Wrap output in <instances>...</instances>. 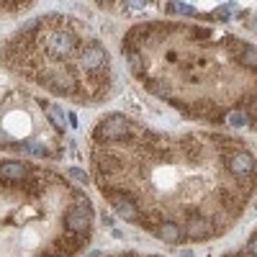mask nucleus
Segmentation results:
<instances>
[{"instance_id": "1", "label": "nucleus", "mask_w": 257, "mask_h": 257, "mask_svg": "<svg viewBox=\"0 0 257 257\" xmlns=\"http://www.w3.org/2000/svg\"><path fill=\"white\" fill-rule=\"evenodd\" d=\"M36 47H41L44 59L67 62V59H75L77 57L80 41H77V36L70 29H47V31H39Z\"/></svg>"}, {"instance_id": "2", "label": "nucleus", "mask_w": 257, "mask_h": 257, "mask_svg": "<svg viewBox=\"0 0 257 257\" xmlns=\"http://www.w3.org/2000/svg\"><path fill=\"white\" fill-rule=\"evenodd\" d=\"M139 132V126H134L126 116L113 113L105 116L93 132V139L98 144H116V142H134V134Z\"/></svg>"}, {"instance_id": "3", "label": "nucleus", "mask_w": 257, "mask_h": 257, "mask_svg": "<svg viewBox=\"0 0 257 257\" xmlns=\"http://www.w3.org/2000/svg\"><path fill=\"white\" fill-rule=\"evenodd\" d=\"M36 80L44 85L47 90H52V93H57V95H75V90H77V80H75V72L70 70V67H39L36 72Z\"/></svg>"}, {"instance_id": "4", "label": "nucleus", "mask_w": 257, "mask_h": 257, "mask_svg": "<svg viewBox=\"0 0 257 257\" xmlns=\"http://www.w3.org/2000/svg\"><path fill=\"white\" fill-rule=\"evenodd\" d=\"M64 226H67V231H72V234H77V237L88 239L90 226H93V211H90L88 201L72 203L67 208V213H64Z\"/></svg>"}, {"instance_id": "5", "label": "nucleus", "mask_w": 257, "mask_h": 257, "mask_svg": "<svg viewBox=\"0 0 257 257\" xmlns=\"http://www.w3.org/2000/svg\"><path fill=\"white\" fill-rule=\"evenodd\" d=\"M77 62L85 72H108V54L105 49L98 44V41H88V44H82L80 52H77Z\"/></svg>"}, {"instance_id": "6", "label": "nucleus", "mask_w": 257, "mask_h": 257, "mask_svg": "<svg viewBox=\"0 0 257 257\" xmlns=\"http://www.w3.org/2000/svg\"><path fill=\"white\" fill-rule=\"evenodd\" d=\"M105 196H108L113 211L118 213L121 219H126V221H139L142 208H139V203H137L134 196H128V193H123V190H105Z\"/></svg>"}, {"instance_id": "7", "label": "nucleus", "mask_w": 257, "mask_h": 257, "mask_svg": "<svg viewBox=\"0 0 257 257\" xmlns=\"http://www.w3.org/2000/svg\"><path fill=\"white\" fill-rule=\"evenodd\" d=\"M224 162H226V170L237 180H242V178L249 180L252 173H254V157L249 152H244V149H234V152H229L224 157Z\"/></svg>"}, {"instance_id": "8", "label": "nucleus", "mask_w": 257, "mask_h": 257, "mask_svg": "<svg viewBox=\"0 0 257 257\" xmlns=\"http://www.w3.org/2000/svg\"><path fill=\"white\" fill-rule=\"evenodd\" d=\"M183 229H185V237L196 239V242L208 239V237H213V234L219 231V229H216V221H211V219L201 216V213H196V216H190V219H188V224H185Z\"/></svg>"}, {"instance_id": "9", "label": "nucleus", "mask_w": 257, "mask_h": 257, "mask_svg": "<svg viewBox=\"0 0 257 257\" xmlns=\"http://www.w3.org/2000/svg\"><path fill=\"white\" fill-rule=\"evenodd\" d=\"M152 231L157 234L162 242H167V244H180V242L185 239V229H183V224L170 221V219H160V221L155 224Z\"/></svg>"}, {"instance_id": "10", "label": "nucleus", "mask_w": 257, "mask_h": 257, "mask_svg": "<svg viewBox=\"0 0 257 257\" xmlns=\"http://www.w3.org/2000/svg\"><path fill=\"white\" fill-rule=\"evenodd\" d=\"M26 178H31L29 165L18 162V160H13V162H0V183H3V185H16V183L26 180Z\"/></svg>"}, {"instance_id": "11", "label": "nucleus", "mask_w": 257, "mask_h": 257, "mask_svg": "<svg viewBox=\"0 0 257 257\" xmlns=\"http://www.w3.org/2000/svg\"><path fill=\"white\" fill-rule=\"evenodd\" d=\"M149 34H152V24H137L126 31L123 41H126V49H139L142 44L149 41Z\"/></svg>"}, {"instance_id": "12", "label": "nucleus", "mask_w": 257, "mask_h": 257, "mask_svg": "<svg viewBox=\"0 0 257 257\" xmlns=\"http://www.w3.org/2000/svg\"><path fill=\"white\" fill-rule=\"evenodd\" d=\"M185 116H196V118H206V121H216L219 116H224V111L219 108L216 103H211V100H198V103H193V105H190Z\"/></svg>"}, {"instance_id": "13", "label": "nucleus", "mask_w": 257, "mask_h": 257, "mask_svg": "<svg viewBox=\"0 0 257 257\" xmlns=\"http://www.w3.org/2000/svg\"><path fill=\"white\" fill-rule=\"evenodd\" d=\"M82 242H85V237H77V234H72V231H64L62 237H57L54 247H57L59 257H62V254H64V257H72L75 252H80Z\"/></svg>"}, {"instance_id": "14", "label": "nucleus", "mask_w": 257, "mask_h": 257, "mask_svg": "<svg viewBox=\"0 0 257 257\" xmlns=\"http://www.w3.org/2000/svg\"><path fill=\"white\" fill-rule=\"evenodd\" d=\"M219 201H221V206L234 216V213H239L244 196H239V193L234 190V188H219Z\"/></svg>"}, {"instance_id": "15", "label": "nucleus", "mask_w": 257, "mask_h": 257, "mask_svg": "<svg viewBox=\"0 0 257 257\" xmlns=\"http://www.w3.org/2000/svg\"><path fill=\"white\" fill-rule=\"evenodd\" d=\"M178 147H180V152H183V157H185L188 162H196V160H201V155H203V144H201L198 137H185Z\"/></svg>"}, {"instance_id": "16", "label": "nucleus", "mask_w": 257, "mask_h": 257, "mask_svg": "<svg viewBox=\"0 0 257 257\" xmlns=\"http://www.w3.org/2000/svg\"><path fill=\"white\" fill-rule=\"evenodd\" d=\"M147 90L155 93L157 98H173V85L167 80H147Z\"/></svg>"}, {"instance_id": "17", "label": "nucleus", "mask_w": 257, "mask_h": 257, "mask_svg": "<svg viewBox=\"0 0 257 257\" xmlns=\"http://www.w3.org/2000/svg\"><path fill=\"white\" fill-rule=\"evenodd\" d=\"M126 59H128V70L134 75H142L144 72V59H142V52L139 49H126Z\"/></svg>"}, {"instance_id": "18", "label": "nucleus", "mask_w": 257, "mask_h": 257, "mask_svg": "<svg viewBox=\"0 0 257 257\" xmlns=\"http://www.w3.org/2000/svg\"><path fill=\"white\" fill-rule=\"evenodd\" d=\"M239 54H242L239 62L244 64V67H254V64H257V49H254L252 44H244V49H242Z\"/></svg>"}, {"instance_id": "19", "label": "nucleus", "mask_w": 257, "mask_h": 257, "mask_svg": "<svg viewBox=\"0 0 257 257\" xmlns=\"http://www.w3.org/2000/svg\"><path fill=\"white\" fill-rule=\"evenodd\" d=\"M47 116H49V121L59 128V132H64V113L57 108V105H47Z\"/></svg>"}, {"instance_id": "20", "label": "nucleus", "mask_w": 257, "mask_h": 257, "mask_svg": "<svg viewBox=\"0 0 257 257\" xmlns=\"http://www.w3.org/2000/svg\"><path fill=\"white\" fill-rule=\"evenodd\" d=\"M21 149H24L26 155H31V157H49V149L44 144H24Z\"/></svg>"}, {"instance_id": "21", "label": "nucleus", "mask_w": 257, "mask_h": 257, "mask_svg": "<svg viewBox=\"0 0 257 257\" xmlns=\"http://www.w3.org/2000/svg\"><path fill=\"white\" fill-rule=\"evenodd\" d=\"M167 13H175V16H196L198 11L190 8V6H183V3H170V6H167Z\"/></svg>"}, {"instance_id": "22", "label": "nucleus", "mask_w": 257, "mask_h": 257, "mask_svg": "<svg viewBox=\"0 0 257 257\" xmlns=\"http://www.w3.org/2000/svg\"><path fill=\"white\" fill-rule=\"evenodd\" d=\"M224 118H226V123H229V126H234V128H239V126H244V123H247V118H244V113H242V111H229Z\"/></svg>"}, {"instance_id": "23", "label": "nucleus", "mask_w": 257, "mask_h": 257, "mask_svg": "<svg viewBox=\"0 0 257 257\" xmlns=\"http://www.w3.org/2000/svg\"><path fill=\"white\" fill-rule=\"evenodd\" d=\"M70 175H72V178H75L77 183H82V185H85V183H88V175H85V173H82V170H72V173H70Z\"/></svg>"}, {"instance_id": "24", "label": "nucleus", "mask_w": 257, "mask_h": 257, "mask_svg": "<svg viewBox=\"0 0 257 257\" xmlns=\"http://www.w3.org/2000/svg\"><path fill=\"white\" fill-rule=\"evenodd\" d=\"M193 36H198V39H208L211 31L208 29H193Z\"/></svg>"}, {"instance_id": "25", "label": "nucleus", "mask_w": 257, "mask_h": 257, "mask_svg": "<svg viewBox=\"0 0 257 257\" xmlns=\"http://www.w3.org/2000/svg\"><path fill=\"white\" fill-rule=\"evenodd\" d=\"M128 8H132V11H142V8H144V3H128Z\"/></svg>"}, {"instance_id": "26", "label": "nucleus", "mask_w": 257, "mask_h": 257, "mask_svg": "<svg viewBox=\"0 0 257 257\" xmlns=\"http://www.w3.org/2000/svg\"><path fill=\"white\" fill-rule=\"evenodd\" d=\"M118 257H139V254H137V252H121Z\"/></svg>"}, {"instance_id": "27", "label": "nucleus", "mask_w": 257, "mask_h": 257, "mask_svg": "<svg viewBox=\"0 0 257 257\" xmlns=\"http://www.w3.org/2000/svg\"><path fill=\"white\" fill-rule=\"evenodd\" d=\"M44 257H59V254H52V252H49V254H44Z\"/></svg>"}, {"instance_id": "28", "label": "nucleus", "mask_w": 257, "mask_h": 257, "mask_svg": "<svg viewBox=\"0 0 257 257\" xmlns=\"http://www.w3.org/2000/svg\"><path fill=\"white\" fill-rule=\"evenodd\" d=\"M149 257H160V254H149Z\"/></svg>"}]
</instances>
